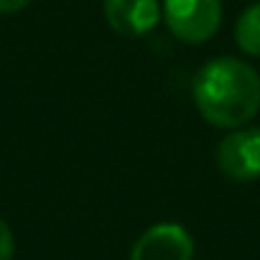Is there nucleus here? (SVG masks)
<instances>
[{"mask_svg":"<svg viewBox=\"0 0 260 260\" xmlns=\"http://www.w3.org/2000/svg\"><path fill=\"white\" fill-rule=\"evenodd\" d=\"M102 8L107 26L125 39L146 36L161 21L158 0H105Z\"/></svg>","mask_w":260,"mask_h":260,"instance_id":"obj_5","label":"nucleus"},{"mask_svg":"<svg viewBox=\"0 0 260 260\" xmlns=\"http://www.w3.org/2000/svg\"><path fill=\"white\" fill-rule=\"evenodd\" d=\"M161 18L181 44L197 46L219 31L222 3L219 0H164Z\"/></svg>","mask_w":260,"mask_h":260,"instance_id":"obj_2","label":"nucleus"},{"mask_svg":"<svg viewBox=\"0 0 260 260\" xmlns=\"http://www.w3.org/2000/svg\"><path fill=\"white\" fill-rule=\"evenodd\" d=\"M31 0H0V13H21Z\"/></svg>","mask_w":260,"mask_h":260,"instance_id":"obj_8","label":"nucleus"},{"mask_svg":"<svg viewBox=\"0 0 260 260\" xmlns=\"http://www.w3.org/2000/svg\"><path fill=\"white\" fill-rule=\"evenodd\" d=\"M13 252H16L13 232L3 219H0V260H13Z\"/></svg>","mask_w":260,"mask_h":260,"instance_id":"obj_7","label":"nucleus"},{"mask_svg":"<svg viewBox=\"0 0 260 260\" xmlns=\"http://www.w3.org/2000/svg\"><path fill=\"white\" fill-rule=\"evenodd\" d=\"M194 240L186 227L176 222H158L148 227L130 250V260H191Z\"/></svg>","mask_w":260,"mask_h":260,"instance_id":"obj_4","label":"nucleus"},{"mask_svg":"<svg viewBox=\"0 0 260 260\" xmlns=\"http://www.w3.org/2000/svg\"><path fill=\"white\" fill-rule=\"evenodd\" d=\"M217 166L237 184L260 179V127H237L224 136L217 148Z\"/></svg>","mask_w":260,"mask_h":260,"instance_id":"obj_3","label":"nucleus"},{"mask_svg":"<svg viewBox=\"0 0 260 260\" xmlns=\"http://www.w3.org/2000/svg\"><path fill=\"white\" fill-rule=\"evenodd\" d=\"M235 41L247 56H260V3L245 8L235 23Z\"/></svg>","mask_w":260,"mask_h":260,"instance_id":"obj_6","label":"nucleus"},{"mask_svg":"<svg viewBox=\"0 0 260 260\" xmlns=\"http://www.w3.org/2000/svg\"><path fill=\"white\" fill-rule=\"evenodd\" d=\"M199 115L224 130L245 127L260 110V74L235 56L209 59L191 82Z\"/></svg>","mask_w":260,"mask_h":260,"instance_id":"obj_1","label":"nucleus"}]
</instances>
